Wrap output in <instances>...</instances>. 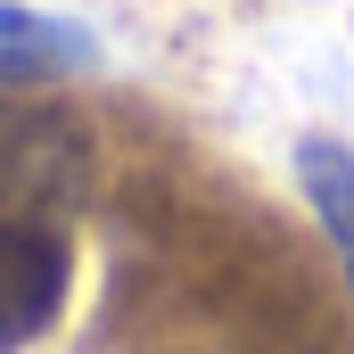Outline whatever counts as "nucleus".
<instances>
[{"label": "nucleus", "instance_id": "1", "mask_svg": "<svg viewBox=\"0 0 354 354\" xmlns=\"http://www.w3.org/2000/svg\"><path fill=\"white\" fill-rule=\"evenodd\" d=\"M58 313H66V239L25 214H0V354L33 346Z\"/></svg>", "mask_w": 354, "mask_h": 354}, {"label": "nucleus", "instance_id": "2", "mask_svg": "<svg viewBox=\"0 0 354 354\" xmlns=\"http://www.w3.org/2000/svg\"><path fill=\"white\" fill-rule=\"evenodd\" d=\"M83 189V140L58 115H0V214Z\"/></svg>", "mask_w": 354, "mask_h": 354}, {"label": "nucleus", "instance_id": "3", "mask_svg": "<svg viewBox=\"0 0 354 354\" xmlns=\"http://www.w3.org/2000/svg\"><path fill=\"white\" fill-rule=\"evenodd\" d=\"M83 66H99L91 25L25 8V0H0V83H58V75H83Z\"/></svg>", "mask_w": 354, "mask_h": 354}, {"label": "nucleus", "instance_id": "4", "mask_svg": "<svg viewBox=\"0 0 354 354\" xmlns=\"http://www.w3.org/2000/svg\"><path fill=\"white\" fill-rule=\"evenodd\" d=\"M297 181H305V198H313V214H322L338 264H346V288H354V149L305 140V149H297Z\"/></svg>", "mask_w": 354, "mask_h": 354}]
</instances>
